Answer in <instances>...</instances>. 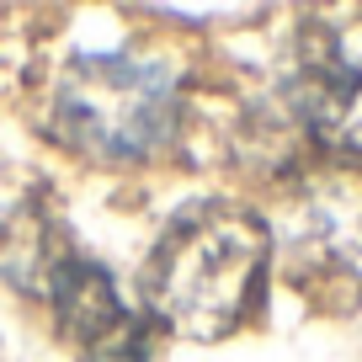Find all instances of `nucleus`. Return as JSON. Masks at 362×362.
Here are the masks:
<instances>
[{
    "label": "nucleus",
    "mask_w": 362,
    "mask_h": 362,
    "mask_svg": "<svg viewBox=\"0 0 362 362\" xmlns=\"http://www.w3.org/2000/svg\"><path fill=\"white\" fill-rule=\"evenodd\" d=\"M267 272V218L224 197H197L160 229L139 272V298H144L149 325L187 341H218L235 336L261 309Z\"/></svg>",
    "instance_id": "obj_1"
},
{
    "label": "nucleus",
    "mask_w": 362,
    "mask_h": 362,
    "mask_svg": "<svg viewBox=\"0 0 362 362\" xmlns=\"http://www.w3.org/2000/svg\"><path fill=\"white\" fill-rule=\"evenodd\" d=\"M181 90L160 59L75 54L43 86V128L59 149L96 165H139L176 139Z\"/></svg>",
    "instance_id": "obj_2"
},
{
    "label": "nucleus",
    "mask_w": 362,
    "mask_h": 362,
    "mask_svg": "<svg viewBox=\"0 0 362 362\" xmlns=\"http://www.w3.org/2000/svg\"><path fill=\"white\" fill-rule=\"evenodd\" d=\"M272 256L283 283L320 315L362 309V170H309L277 208Z\"/></svg>",
    "instance_id": "obj_3"
},
{
    "label": "nucleus",
    "mask_w": 362,
    "mask_h": 362,
    "mask_svg": "<svg viewBox=\"0 0 362 362\" xmlns=\"http://www.w3.org/2000/svg\"><path fill=\"white\" fill-rule=\"evenodd\" d=\"M288 107L320 149L362 160V16H309L298 27Z\"/></svg>",
    "instance_id": "obj_4"
},
{
    "label": "nucleus",
    "mask_w": 362,
    "mask_h": 362,
    "mask_svg": "<svg viewBox=\"0 0 362 362\" xmlns=\"http://www.w3.org/2000/svg\"><path fill=\"white\" fill-rule=\"evenodd\" d=\"M54 315V336L80 362H149L155 357V325L144 309H134L117 288V277L90 256H69L54 272L43 293Z\"/></svg>",
    "instance_id": "obj_5"
},
{
    "label": "nucleus",
    "mask_w": 362,
    "mask_h": 362,
    "mask_svg": "<svg viewBox=\"0 0 362 362\" xmlns=\"http://www.w3.org/2000/svg\"><path fill=\"white\" fill-rule=\"evenodd\" d=\"M69 256H75V240L59 224L54 208L33 203V197L0 208V277H6L16 293L43 298L48 283H54V272L64 267Z\"/></svg>",
    "instance_id": "obj_6"
}]
</instances>
